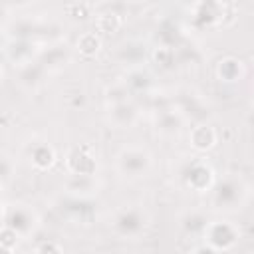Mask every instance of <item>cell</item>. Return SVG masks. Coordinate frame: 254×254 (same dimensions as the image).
Returning a JSON list of instances; mask_svg holds the SVG:
<instances>
[{"label": "cell", "instance_id": "obj_9", "mask_svg": "<svg viewBox=\"0 0 254 254\" xmlns=\"http://www.w3.org/2000/svg\"><path fill=\"white\" fill-rule=\"evenodd\" d=\"M190 143H192L196 149H208V147L214 145V131H212L208 125L194 127L192 133H190Z\"/></svg>", "mask_w": 254, "mask_h": 254}, {"label": "cell", "instance_id": "obj_7", "mask_svg": "<svg viewBox=\"0 0 254 254\" xmlns=\"http://www.w3.org/2000/svg\"><path fill=\"white\" fill-rule=\"evenodd\" d=\"M242 75V62L236 58H226L220 60L218 64V77L224 81H234Z\"/></svg>", "mask_w": 254, "mask_h": 254}, {"label": "cell", "instance_id": "obj_11", "mask_svg": "<svg viewBox=\"0 0 254 254\" xmlns=\"http://www.w3.org/2000/svg\"><path fill=\"white\" fill-rule=\"evenodd\" d=\"M36 254H62V252L54 242H44L42 246H38Z\"/></svg>", "mask_w": 254, "mask_h": 254}, {"label": "cell", "instance_id": "obj_13", "mask_svg": "<svg viewBox=\"0 0 254 254\" xmlns=\"http://www.w3.org/2000/svg\"><path fill=\"white\" fill-rule=\"evenodd\" d=\"M4 210H6V208H4V204H2V200H0V220L4 218Z\"/></svg>", "mask_w": 254, "mask_h": 254}, {"label": "cell", "instance_id": "obj_5", "mask_svg": "<svg viewBox=\"0 0 254 254\" xmlns=\"http://www.w3.org/2000/svg\"><path fill=\"white\" fill-rule=\"evenodd\" d=\"M109 117L111 121L117 125V127H129L135 123L137 119V107L127 101V99H119V101H113L111 109H109Z\"/></svg>", "mask_w": 254, "mask_h": 254}, {"label": "cell", "instance_id": "obj_4", "mask_svg": "<svg viewBox=\"0 0 254 254\" xmlns=\"http://www.w3.org/2000/svg\"><path fill=\"white\" fill-rule=\"evenodd\" d=\"M183 177L187 181L189 187L196 189V190H202L204 187L208 189L210 185V179H212V171L208 165H204L202 161H194V163H189L183 171Z\"/></svg>", "mask_w": 254, "mask_h": 254}, {"label": "cell", "instance_id": "obj_3", "mask_svg": "<svg viewBox=\"0 0 254 254\" xmlns=\"http://www.w3.org/2000/svg\"><path fill=\"white\" fill-rule=\"evenodd\" d=\"M2 222L16 236H28L36 228V214L32 208H28L24 204H12L4 210Z\"/></svg>", "mask_w": 254, "mask_h": 254}, {"label": "cell", "instance_id": "obj_14", "mask_svg": "<svg viewBox=\"0 0 254 254\" xmlns=\"http://www.w3.org/2000/svg\"><path fill=\"white\" fill-rule=\"evenodd\" d=\"M0 75H2V71H0Z\"/></svg>", "mask_w": 254, "mask_h": 254}, {"label": "cell", "instance_id": "obj_6", "mask_svg": "<svg viewBox=\"0 0 254 254\" xmlns=\"http://www.w3.org/2000/svg\"><path fill=\"white\" fill-rule=\"evenodd\" d=\"M238 196H240V187L234 179H226V181L218 183V187L212 192L214 204H218V206L224 204V208H230L238 200Z\"/></svg>", "mask_w": 254, "mask_h": 254}, {"label": "cell", "instance_id": "obj_2", "mask_svg": "<svg viewBox=\"0 0 254 254\" xmlns=\"http://www.w3.org/2000/svg\"><path fill=\"white\" fill-rule=\"evenodd\" d=\"M151 169V155L141 147H125L117 155V171L123 177L137 179Z\"/></svg>", "mask_w": 254, "mask_h": 254}, {"label": "cell", "instance_id": "obj_8", "mask_svg": "<svg viewBox=\"0 0 254 254\" xmlns=\"http://www.w3.org/2000/svg\"><path fill=\"white\" fill-rule=\"evenodd\" d=\"M183 119L179 113H175L173 109H163L157 117V129H161L163 133H175L179 131Z\"/></svg>", "mask_w": 254, "mask_h": 254}, {"label": "cell", "instance_id": "obj_12", "mask_svg": "<svg viewBox=\"0 0 254 254\" xmlns=\"http://www.w3.org/2000/svg\"><path fill=\"white\" fill-rule=\"evenodd\" d=\"M10 171H12L10 163H8V161H6L4 157H0V181L8 179V177H10Z\"/></svg>", "mask_w": 254, "mask_h": 254}, {"label": "cell", "instance_id": "obj_10", "mask_svg": "<svg viewBox=\"0 0 254 254\" xmlns=\"http://www.w3.org/2000/svg\"><path fill=\"white\" fill-rule=\"evenodd\" d=\"M204 234H206V238H208V242L212 244V246H218V248H226V246H230L232 242H234V230L228 226V224H222V234H216V232H212V230H204Z\"/></svg>", "mask_w": 254, "mask_h": 254}, {"label": "cell", "instance_id": "obj_1", "mask_svg": "<svg viewBox=\"0 0 254 254\" xmlns=\"http://www.w3.org/2000/svg\"><path fill=\"white\" fill-rule=\"evenodd\" d=\"M111 228H113V232L117 236L133 240L141 232H145V228H147V214H145V210H141L137 206H125V208L115 212V216L111 220Z\"/></svg>", "mask_w": 254, "mask_h": 254}]
</instances>
